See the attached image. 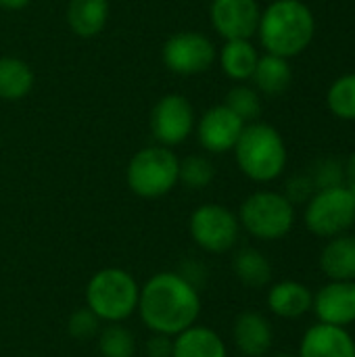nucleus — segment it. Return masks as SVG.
I'll return each mask as SVG.
<instances>
[{"label":"nucleus","instance_id":"obj_24","mask_svg":"<svg viewBox=\"0 0 355 357\" xmlns=\"http://www.w3.org/2000/svg\"><path fill=\"white\" fill-rule=\"evenodd\" d=\"M326 105L335 117L355 121V73L341 75L333 82L326 94Z\"/></svg>","mask_w":355,"mask_h":357},{"label":"nucleus","instance_id":"obj_18","mask_svg":"<svg viewBox=\"0 0 355 357\" xmlns=\"http://www.w3.org/2000/svg\"><path fill=\"white\" fill-rule=\"evenodd\" d=\"M109 21V0H69L67 25L80 38H96Z\"/></svg>","mask_w":355,"mask_h":357},{"label":"nucleus","instance_id":"obj_5","mask_svg":"<svg viewBox=\"0 0 355 357\" xmlns=\"http://www.w3.org/2000/svg\"><path fill=\"white\" fill-rule=\"evenodd\" d=\"M178 167L180 159L172 149L161 144L144 146L128 163V188L140 199H161L176 188Z\"/></svg>","mask_w":355,"mask_h":357},{"label":"nucleus","instance_id":"obj_14","mask_svg":"<svg viewBox=\"0 0 355 357\" xmlns=\"http://www.w3.org/2000/svg\"><path fill=\"white\" fill-rule=\"evenodd\" d=\"M297 357H355V341L347 328L318 322L305 331Z\"/></svg>","mask_w":355,"mask_h":357},{"label":"nucleus","instance_id":"obj_6","mask_svg":"<svg viewBox=\"0 0 355 357\" xmlns=\"http://www.w3.org/2000/svg\"><path fill=\"white\" fill-rule=\"evenodd\" d=\"M239 224L259 241L285 238L295 226V205L280 192L259 190L249 195L239 209Z\"/></svg>","mask_w":355,"mask_h":357},{"label":"nucleus","instance_id":"obj_17","mask_svg":"<svg viewBox=\"0 0 355 357\" xmlns=\"http://www.w3.org/2000/svg\"><path fill=\"white\" fill-rule=\"evenodd\" d=\"M320 270L328 280H355V236H333L320 253Z\"/></svg>","mask_w":355,"mask_h":357},{"label":"nucleus","instance_id":"obj_34","mask_svg":"<svg viewBox=\"0 0 355 357\" xmlns=\"http://www.w3.org/2000/svg\"><path fill=\"white\" fill-rule=\"evenodd\" d=\"M274 357H297V356H291V354H278V356Z\"/></svg>","mask_w":355,"mask_h":357},{"label":"nucleus","instance_id":"obj_27","mask_svg":"<svg viewBox=\"0 0 355 357\" xmlns=\"http://www.w3.org/2000/svg\"><path fill=\"white\" fill-rule=\"evenodd\" d=\"M98 351L103 357H134L136 339L126 326H119V322H115L100 333Z\"/></svg>","mask_w":355,"mask_h":357},{"label":"nucleus","instance_id":"obj_4","mask_svg":"<svg viewBox=\"0 0 355 357\" xmlns=\"http://www.w3.org/2000/svg\"><path fill=\"white\" fill-rule=\"evenodd\" d=\"M140 287L136 278L119 268L98 270L86 287V305L100 322H123L138 310Z\"/></svg>","mask_w":355,"mask_h":357},{"label":"nucleus","instance_id":"obj_22","mask_svg":"<svg viewBox=\"0 0 355 357\" xmlns=\"http://www.w3.org/2000/svg\"><path fill=\"white\" fill-rule=\"evenodd\" d=\"M33 88V71L19 56H0V100L15 102Z\"/></svg>","mask_w":355,"mask_h":357},{"label":"nucleus","instance_id":"obj_20","mask_svg":"<svg viewBox=\"0 0 355 357\" xmlns=\"http://www.w3.org/2000/svg\"><path fill=\"white\" fill-rule=\"evenodd\" d=\"M220 67L226 77L234 82H247L251 79L255 65L259 61L257 48L251 44V40H226L224 46L220 48Z\"/></svg>","mask_w":355,"mask_h":357},{"label":"nucleus","instance_id":"obj_7","mask_svg":"<svg viewBox=\"0 0 355 357\" xmlns=\"http://www.w3.org/2000/svg\"><path fill=\"white\" fill-rule=\"evenodd\" d=\"M305 226L320 238L345 234L355 224V199L347 186L316 190L303 213Z\"/></svg>","mask_w":355,"mask_h":357},{"label":"nucleus","instance_id":"obj_1","mask_svg":"<svg viewBox=\"0 0 355 357\" xmlns=\"http://www.w3.org/2000/svg\"><path fill=\"white\" fill-rule=\"evenodd\" d=\"M138 314L149 331L176 337L197 324L201 314V297L186 276L176 272H159L140 289Z\"/></svg>","mask_w":355,"mask_h":357},{"label":"nucleus","instance_id":"obj_12","mask_svg":"<svg viewBox=\"0 0 355 357\" xmlns=\"http://www.w3.org/2000/svg\"><path fill=\"white\" fill-rule=\"evenodd\" d=\"M245 126L247 123L236 117L226 105H216L207 109L203 117H199V121L195 123V134L199 144L207 153L222 155L236 146Z\"/></svg>","mask_w":355,"mask_h":357},{"label":"nucleus","instance_id":"obj_32","mask_svg":"<svg viewBox=\"0 0 355 357\" xmlns=\"http://www.w3.org/2000/svg\"><path fill=\"white\" fill-rule=\"evenodd\" d=\"M29 4L31 0H0V8L4 10H23Z\"/></svg>","mask_w":355,"mask_h":357},{"label":"nucleus","instance_id":"obj_21","mask_svg":"<svg viewBox=\"0 0 355 357\" xmlns=\"http://www.w3.org/2000/svg\"><path fill=\"white\" fill-rule=\"evenodd\" d=\"M251 79L257 92L266 96H280L293 82V69L289 65V59L266 52L259 56Z\"/></svg>","mask_w":355,"mask_h":357},{"label":"nucleus","instance_id":"obj_29","mask_svg":"<svg viewBox=\"0 0 355 357\" xmlns=\"http://www.w3.org/2000/svg\"><path fill=\"white\" fill-rule=\"evenodd\" d=\"M98 328H100V320H98V316H96L92 310H88V307L73 312V314L69 316V322H67L69 335H71L73 339H77V341H88V339H92V337L98 333Z\"/></svg>","mask_w":355,"mask_h":357},{"label":"nucleus","instance_id":"obj_19","mask_svg":"<svg viewBox=\"0 0 355 357\" xmlns=\"http://www.w3.org/2000/svg\"><path fill=\"white\" fill-rule=\"evenodd\" d=\"M172 357H228V349L216 331L192 324L176 335Z\"/></svg>","mask_w":355,"mask_h":357},{"label":"nucleus","instance_id":"obj_16","mask_svg":"<svg viewBox=\"0 0 355 357\" xmlns=\"http://www.w3.org/2000/svg\"><path fill=\"white\" fill-rule=\"evenodd\" d=\"M314 293L297 282V280H282L274 284L268 293V307L272 314L285 320H297L312 310Z\"/></svg>","mask_w":355,"mask_h":357},{"label":"nucleus","instance_id":"obj_15","mask_svg":"<svg viewBox=\"0 0 355 357\" xmlns=\"http://www.w3.org/2000/svg\"><path fill=\"white\" fill-rule=\"evenodd\" d=\"M232 339L245 357H264L274 341L272 324L257 312H243L234 320Z\"/></svg>","mask_w":355,"mask_h":357},{"label":"nucleus","instance_id":"obj_9","mask_svg":"<svg viewBox=\"0 0 355 357\" xmlns=\"http://www.w3.org/2000/svg\"><path fill=\"white\" fill-rule=\"evenodd\" d=\"M216 59V44L201 31H178L161 48V61L167 71L184 77L209 71Z\"/></svg>","mask_w":355,"mask_h":357},{"label":"nucleus","instance_id":"obj_2","mask_svg":"<svg viewBox=\"0 0 355 357\" xmlns=\"http://www.w3.org/2000/svg\"><path fill=\"white\" fill-rule=\"evenodd\" d=\"M316 19L301 0H274L259 15L257 36L266 52L276 56H297L314 40Z\"/></svg>","mask_w":355,"mask_h":357},{"label":"nucleus","instance_id":"obj_8","mask_svg":"<svg viewBox=\"0 0 355 357\" xmlns=\"http://www.w3.org/2000/svg\"><path fill=\"white\" fill-rule=\"evenodd\" d=\"M192 241L209 253H226L230 251L241 234L239 218L224 205L205 203L199 205L188 222Z\"/></svg>","mask_w":355,"mask_h":357},{"label":"nucleus","instance_id":"obj_3","mask_svg":"<svg viewBox=\"0 0 355 357\" xmlns=\"http://www.w3.org/2000/svg\"><path fill=\"white\" fill-rule=\"evenodd\" d=\"M232 151L239 169L253 182H272L287 167V144L270 123H247Z\"/></svg>","mask_w":355,"mask_h":357},{"label":"nucleus","instance_id":"obj_28","mask_svg":"<svg viewBox=\"0 0 355 357\" xmlns=\"http://www.w3.org/2000/svg\"><path fill=\"white\" fill-rule=\"evenodd\" d=\"M308 176L312 178L316 190L345 186V163H341L337 157H322L314 163Z\"/></svg>","mask_w":355,"mask_h":357},{"label":"nucleus","instance_id":"obj_10","mask_svg":"<svg viewBox=\"0 0 355 357\" xmlns=\"http://www.w3.org/2000/svg\"><path fill=\"white\" fill-rule=\"evenodd\" d=\"M151 134L161 146H178L192 132L197 123L195 109L184 94H165L161 96L151 111Z\"/></svg>","mask_w":355,"mask_h":357},{"label":"nucleus","instance_id":"obj_26","mask_svg":"<svg viewBox=\"0 0 355 357\" xmlns=\"http://www.w3.org/2000/svg\"><path fill=\"white\" fill-rule=\"evenodd\" d=\"M216 178V167L205 155H188L180 161L178 167V182H182L186 188L201 190L207 188Z\"/></svg>","mask_w":355,"mask_h":357},{"label":"nucleus","instance_id":"obj_23","mask_svg":"<svg viewBox=\"0 0 355 357\" xmlns=\"http://www.w3.org/2000/svg\"><path fill=\"white\" fill-rule=\"evenodd\" d=\"M232 270L236 278L251 289H262L272 280V266L268 257L257 249H241L232 259Z\"/></svg>","mask_w":355,"mask_h":357},{"label":"nucleus","instance_id":"obj_13","mask_svg":"<svg viewBox=\"0 0 355 357\" xmlns=\"http://www.w3.org/2000/svg\"><path fill=\"white\" fill-rule=\"evenodd\" d=\"M312 310L318 322L331 326H349L355 322V280H328L316 295Z\"/></svg>","mask_w":355,"mask_h":357},{"label":"nucleus","instance_id":"obj_30","mask_svg":"<svg viewBox=\"0 0 355 357\" xmlns=\"http://www.w3.org/2000/svg\"><path fill=\"white\" fill-rule=\"evenodd\" d=\"M316 192V186L312 182L310 176H293L289 182H287V192L285 197L297 205V203H308L312 199V195Z\"/></svg>","mask_w":355,"mask_h":357},{"label":"nucleus","instance_id":"obj_25","mask_svg":"<svg viewBox=\"0 0 355 357\" xmlns=\"http://www.w3.org/2000/svg\"><path fill=\"white\" fill-rule=\"evenodd\" d=\"M224 105L236 117H241L245 123H253L262 115L259 92L255 88H251V86H245V84H236L234 88H230L228 94H226V102Z\"/></svg>","mask_w":355,"mask_h":357},{"label":"nucleus","instance_id":"obj_11","mask_svg":"<svg viewBox=\"0 0 355 357\" xmlns=\"http://www.w3.org/2000/svg\"><path fill=\"white\" fill-rule=\"evenodd\" d=\"M262 8L257 0H211L209 19L224 40H251L257 33Z\"/></svg>","mask_w":355,"mask_h":357},{"label":"nucleus","instance_id":"obj_33","mask_svg":"<svg viewBox=\"0 0 355 357\" xmlns=\"http://www.w3.org/2000/svg\"><path fill=\"white\" fill-rule=\"evenodd\" d=\"M345 186H347V190L354 195L355 199V178H349V180H345Z\"/></svg>","mask_w":355,"mask_h":357},{"label":"nucleus","instance_id":"obj_31","mask_svg":"<svg viewBox=\"0 0 355 357\" xmlns=\"http://www.w3.org/2000/svg\"><path fill=\"white\" fill-rule=\"evenodd\" d=\"M172 351H174V337L167 335L153 333V337L144 343L146 357H172Z\"/></svg>","mask_w":355,"mask_h":357}]
</instances>
